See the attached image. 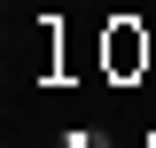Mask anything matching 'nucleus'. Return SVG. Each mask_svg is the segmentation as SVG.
Returning <instances> with one entry per match:
<instances>
[{
    "mask_svg": "<svg viewBox=\"0 0 156 148\" xmlns=\"http://www.w3.org/2000/svg\"><path fill=\"white\" fill-rule=\"evenodd\" d=\"M109 62H117V70H133V62H148V39L133 31V16H117V31H109Z\"/></svg>",
    "mask_w": 156,
    "mask_h": 148,
    "instance_id": "1",
    "label": "nucleus"
}]
</instances>
